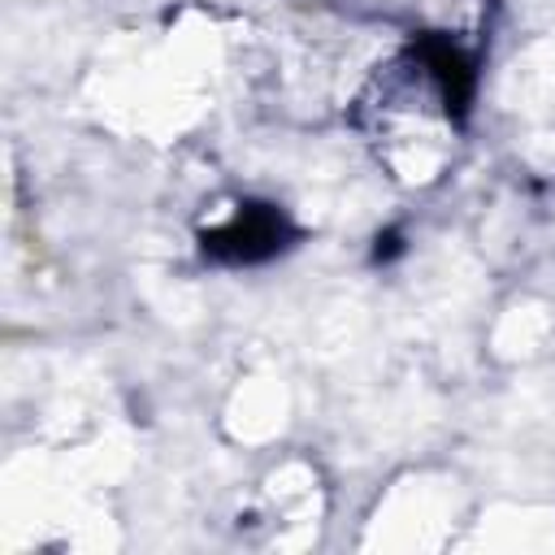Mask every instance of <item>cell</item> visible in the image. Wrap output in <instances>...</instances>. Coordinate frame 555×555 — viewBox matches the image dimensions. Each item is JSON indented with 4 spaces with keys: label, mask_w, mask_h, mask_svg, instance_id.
<instances>
[{
    "label": "cell",
    "mask_w": 555,
    "mask_h": 555,
    "mask_svg": "<svg viewBox=\"0 0 555 555\" xmlns=\"http://www.w3.org/2000/svg\"><path fill=\"white\" fill-rule=\"evenodd\" d=\"M282 238H286V217L269 204H247V208H234L221 225H212L204 234V251L217 260L247 264V260H264V256L282 251L286 247Z\"/></svg>",
    "instance_id": "1"
}]
</instances>
